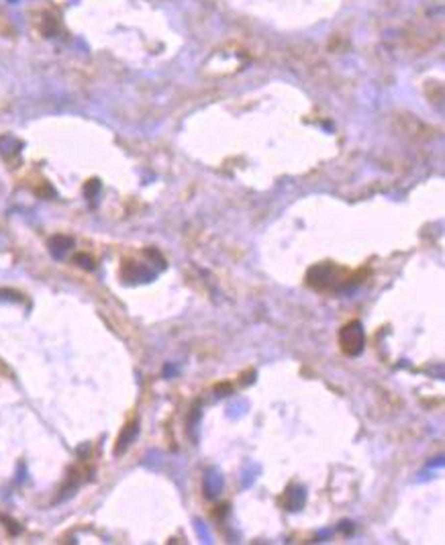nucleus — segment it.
Segmentation results:
<instances>
[{
	"mask_svg": "<svg viewBox=\"0 0 445 545\" xmlns=\"http://www.w3.org/2000/svg\"><path fill=\"white\" fill-rule=\"evenodd\" d=\"M339 345L347 355H360L366 345V333H364L362 323L351 321V323L345 325L339 333Z\"/></svg>",
	"mask_w": 445,
	"mask_h": 545,
	"instance_id": "nucleus-1",
	"label": "nucleus"
},
{
	"mask_svg": "<svg viewBox=\"0 0 445 545\" xmlns=\"http://www.w3.org/2000/svg\"><path fill=\"white\" fill-rule=\"evenodd\" d=\"M308 284L315 288H325L333 284V268L331 266H317L308 272Z\"/></svg>",
	"mask_w": 445,
	"mask_h": 545,
	"instance_id": "nucleus-2",
	"label": "nucleus"
},
{
	"mask_svg": "<svg viewBox=\"0 0 445 545\" xmlns=\"http://www.w3.org/2000/svg\"><path fill=\"white\" fill-rule=\"evenodd\" d=\"M135 433H137V425H135V423H131V425H127L125 429H123V433L119 435V441H117V449H115L117 453H123L129 447V443L133 441Z\"/></svg>",
	"mask_w": 445,
	"mask_h": 545,
	"instance_id": "nucleus-3",
	"label": "nucleus"
},
{
	"mask_svg": "<svg viewBox=\"0 0 445 545\" xmlns=\"http://www.w3.org/2000/svg\"><path fill=\"white\" fill-rule=\"evenodd\" d=\"M70 247H72V241L68 237H61V235H59V237L51 239V253L55 257H64L70 251Z\"/></svg>",
	"mask_w": 445,
	"mask_h": 545,
	"instance_id": "nucleus-4",
	"label": "nucleus"
},
{
	"mask_svg": "<svg viewBox=\"0 0 445 545\" xmlns=\"http://www.w3.org/2000/svg\"><path fill=\"white\" fill-rule=\"evenodd\" d=\"M76 262H78L82 268H86V270H92V268H94V266H92V259L84 257V255H78V257H76Z\"/></svg>",
	"mask_w": 445,
	"mask_h": 545,
	"instance_id": "nucleus-5",
	"label": "nucleus"
}]
</instances>
